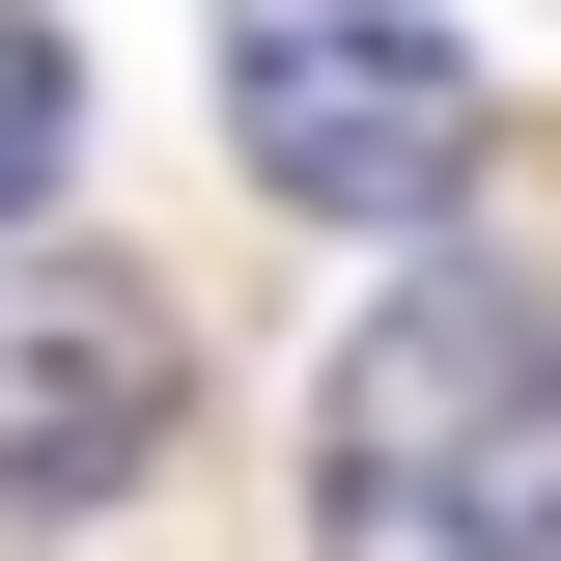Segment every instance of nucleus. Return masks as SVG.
<instances>
[{
  "instance_id": "obj_1",
  "label": "nucleus",
  "mask_w": 561,
  "mask_h": 561,
  "mask_svg": "<svg viewBox=\"0 0 561 561\" xmlns=\"http://www.w3.org/2000/svg\"><path fill=\"white\" fill-rule=\"evenodd\" d=\"M309 534L337 561H561V280L421 253L309 393Z\"/></svg>"
},
{
  "instance_id": "obj_3",
  "label": "nucleus",
  "mask_w": 561,
  "mask_h": 561,
  "mask_svg": "<svg viewBox=\"0 0 561 561\" xmlns=\"http://www.w3.org/2000/svg\"><path fill=\"white\" fill-rule=\"evenodd\" d=\"M169 309H140L113 253H0V534H57V505H113L140 449H169Z\"/></svg>"
},
{
  "instance_id": "obj_4",
  "label": "nucleus",
  "mask_w": 561,
  "mask_h": 561,
  "mask_svg": "<svg viewBox=\"0 0 561 561\" xmlns=\"http://www.w3.org/2000/svg\"><path fill=\"white\" fill-rule=\"evenodd\" d=\"M57 169H84V57H57V28H28V0H0V225L57 197Z\"/></svg>"
},
{
  "instance_id": "obj_2",
  "label": "nucleus",
  "mask_w": 561,
  "mask_h": 561,
  "mask_svg": "<svg viewBox=\"0 0 561 561\" xmlns=\"http://www.w3.org/2000/svg\"><path fill=\"white\" fill-rule=\"evenodd\" d=\"M225 140H253L280 225H449L505 113L421 0H225Z\"/></svg>"
}]
</instances>
